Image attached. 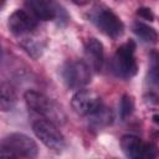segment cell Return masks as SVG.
<instances>
[{
    "label": "cell",
    "instance_id": "obj_15",
    "mask_svg": "<svg viewBox=\"0 0 159 159\" xmlns=\"http://www.w3.org/2000/svg\"><path fill=\"white\" fill-rule=\"evenodd\" d=\"M134 111V99L129 94H123L119 103V116L122 120H125Z\"/></svg>",
    "mask_w": 159,
    "mask_h": 159
},
{
    "label": "cell",
    "instance_id": "obj_10",
    "mask_svg": "<svg viewBox=\"0 0 159 159\" xmlns=\"http://www.w3.org/2000/svg\"><path fill=\"white\" fill-rule=\"evenodd\" d=\"M101 104H102L101 97L96 92H93L91 89H84V88L78 89L72 96V99H71L72 109L80 116L91 114Z\"/></svg>",
    "mask_w": 159,
    "mask_h": 159
},
{
    "label": "cell",
    "instance_id": "obj_1",
    "mask_svg": "<svg viewBox=\"0 0 159 159\" xmlns=\"http://www.w3.org/2000/svg\"><path fill=\"white\" fill-rule=\"evenodd\" d=\"M37 154L39 147L36 142L24 133H11L1 140V158H35Z\"/></svg>",
    "mask_w": 159,
    "mask_h": 159
},
{
    "label": "cell",
    "instance_id": "obj_20",
    "mask_svg": "<svg viewBox=\"0 0 159 159\" xmlns=\"http://www.w3.org/2000/svg\"><path fill=\"white\" fill-rule=\"evenodd\" d=\"M153 120H154V123L159 124V114H154L153 116Z\"/></svg>",
    "mask_w": 159,
    "mask_h": 159
},
{
    "label": "cell",
    "instance_id": "obj_2",
    "mask_svg": "<svg viewBox=\"0 0 159 159\" xmlns=\"http://www.w3.org/2000/svg\"><path fill=\"white\" fill-rule=\"evenodd\" d=\"M24 99L26 102V106L31 111L42 116L45 119L51 120L56 124H62L65 122L66 116L62 112V109L45 94L34 89H29L24 93Z\"/></svg>",
    "mask_w": 159,
    "mask_h": 159
},
{
    "label": "cell",
    "instance_id": "obj_12",
    "mask_svg": "<svg viewBox=\"0 0 159 159\" xmlns=\"http://www.w3.org/2000/svg\"><path fill=\"white\" fill-rule=\"evenodd\" d=\"M87 117L88 125L94 130H102L113 123V112L104 104H101L94 112H92Z\"/></svg>",
    "mask_w": 159,
    "mask_h": 159
},
{
    "label": "cell",
    "instance_id": "obj_3",
    "mask_svg": "<svg viewBox=\"0 0 159 159\" xmlns=\"http://www.w3.org/2000/svg\"><path fill=\"white\" fill-rule=\"evenodd\" d=\"M137 45L133 40H128L123 45H120L111 62L112 72L120 78H130L135 76L138 71L137 61L134 57Z\"/></svg>",
    "mask_w": 159,
    "mask_h": 159
},
{
    "label": "cell",
    "instance_id": "obj_4",
    "mask_svg": "<svg viewBox=\"0 0 159 159\" xmlns=\"http://www.w3.org/2000/svg\"><path fill=\"white\" fill-rule=\"evenodd\" d=\"M91 21L107 36L118 39L124 32V25L119 16L109 7L97 4L89 12Z\"/></svg>",
    "mask_w": 159,
    "mask_h": 159
},
{
    "label": "cell",
    "instance_id": "obj_8",
    "mask_svg": "<svg viewBox=\"0 0 159 159\" xmlns=\"http://www.w3.org/2000/svg\"><path fill=\"white\" fill-rule=\"evenodd\" d=\"M120 148L125 157L132 159H153L159 154L154 143L144 142L137 135L125 134L120 139Z\"/></svg>",
    "mask_w": 159,
    "mask_h": 159
},
{
    "label": "cell",
    "instance_id": "obj_5",
    "mask_svg": "<svg viewBox=\"0 0 159 159\" xmlns=\"http://www.w3.org/2000/svg\"><path fill=\"white\" fill-rule=\"evenodd\" d=\"M35 19L36 17H34L27 11L17 9L9 16V30L17 39V41L40 36L39 25Z\"/></svg>",
    "mask_w": 159,
    "mask_h": 159
},
{
    "label": "cell",
    "instance_id": "obj_13",
    "mask_svg": "<svg viewBox=\"0 0 159 159\" xmlns=\"http://www.w3.org/2000/svg\"><path fill=\"white\" fill-rule=\"evenodd\" d=\"M17 102V96H16V91L14 89V87L7 83V82H2L0 86V108L2 112H7L11 111L15 104Z\"/></svg>",
    "mask_w": 159,
    "mask_h": 159
},
{
    "label": "cell",
    "instance_id": "obj_14",
    "mask_svg": "<svg viewBox=\"0 0 159 159\" xmlns=\"http://www.w3.org/2000/svg\"><path fill=\"white\" fill-rule=\"evenodd\" d=\"M132 30L143 42L155 43L158 41V32L155 31V29L149 26V25H147V24H144V22L135 21L133 24V26H132Z\"/></svg>",
    "mask_w": 159,
    "mask_h": 159
},
{
    "label": "cell",
    "instance_id": "obj_17",
    "mask_svg": "<svg viewBox=\"0 0 159 159\" xmlns=\"http://www.w3.org/2000/svg\"><path fill=\"white\" fill-rule=\"evenodd\" d=\"M138 16L144 19V20H148V21H153L154 20V15L152 12V10L149 7H139L138 11H137Z\"/></svg>",
    "mask_w": 159,
    "mask_h": 159
},
{
    "label": "cell",
    "instance_id": "obj_18",
    "mask_svg": "<svg viewBox=\"0 0 159 159\" xmlns=\"http://www.w3.org/2000/svg\"><path fill=\"white\" fill-rule=\"evenodd\" d=\"M145 102L148 104H159V96L155 92H149L148 94H145Z\"/></svg>",
    "mask_w": 159,
    "mask_h": 159
},
{
    "label": "cell",
    "instance_id": "obj_11",
    "mask_svg": "<svg viewBox=\"0 0 159 159\" xmlns=\"http://www.w3.org/2000/svg\"><path fill=\"white\" fill-rule=\"evenodd\" d=\"M84 53L89 67L96 72L101 71L104 62V50L102 42L96 37H89L84 43Z\"/></svg>",
    "mask_w": 159,
    "mask_h": 159
},
{
    "label": "cell",
    "instance_id": "obj_7",
    "mask_svg": "<svg viewBox=\"0 0 159 159\" xmlns=\"http://www.w3.org/2000/svg\"><path fill=\"white\" fill-rule=\"evenodd\" d=\"M32 130L35 135L50 150L55 153H61L62 149H65V145H66L65 137L57 128L56 123L47 119H39L34 122Z\"/></svg>",
    "mask_w": 159,
    "mask_h": 159
},
{
    "label": "cell",
    "instance_id": "obj_6",
    "mask_svg": "<svg viewBox=\"0 0 159 159\" xmlns=\"http://www.w3.org/2000/svg\"><path fill=\"white\" fill-rule=\"evenodd\" d=\"M61 76L67 88L81 89L91 82V67L82 60H71L62 66Z\"/></svg>",
    "mask_w": 159,
    "mask_h": 159
},
{
    "label": "cell",
    "instance_id": "obj_16",
    "mask_svg": "<svg viewBox=\"0 0 159 159\" xmlns=\"http://www.w3.org/2000/svg\"><path fill=\"white\" fill-rule=\"evenodd\" d=\"M147 80L152 88L159 91V60L158 58L152 60V63L149 66V71L147 75Z\"/></svg>",
    "mask_w": 159,
    "mask_h": 159
},
{
    "label": "cell",
    "instance_id": "obj_19",
    "mask_svg": "<svg viewBox=\"0 0 159 159\" xmlns=\"http://www.w3.org/2000/svg\"><path fill=\"white\" fill-rule=\"evenodd\" d=\"M73 4H76V5H78V6H84V5H87V4H89L92 0H71Z\"/></svg>",
    "mask_w": 159,
    "mask_h": 159
},
{
    "label": "cell",
    "instance_id": "obj_9",
    "mask_svg": "<svg viewBox=\"0 0 159 159\" xmlns=\"http://www.w3.org/2000/svg\"><path fill=\"white\" fill-rule=\"evenodd\" d=\"M25 5L31 15L39 20H62V16L67 19L65 10L56 0H25Z\"/></svg>",
    "mask_w": 159,
    "mask_h": 159
}]
</instances>
